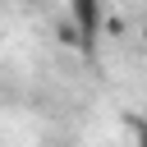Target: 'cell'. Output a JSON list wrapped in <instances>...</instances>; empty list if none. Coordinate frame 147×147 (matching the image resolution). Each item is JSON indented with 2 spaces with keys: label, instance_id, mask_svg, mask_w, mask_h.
Returning a JSON list of instances; mask_svg holds the SVG:
<instances>
[{
  "label": "cell",
  "instance_id": "obj_1",
  "mask_svg": "<svg viewBox=\"0 0 147 147\" xmlns=\"http://www.w3.org/2000/svg\"><path fill=\"white\" fill-rule=\"evenodd\" d=\"M69 28H74V46L83 55H96V41L106 28V5L101 0H69Z\"/></svg>",
  "mask_w": 147,
  "mask_h": 147
},
{
  "label": "cell",
  "instance_id": "obj_2",
  "mask_svg": "<svg viewBox=\"0 0 147 147\" xmlns=\"http://www.w3.org/2000/svg\"><path fill=\"white\" fill-rule=\"evenodd\" d=\"M133 147H147V119H133Z\"/></svg>",
  "mask_w": 147,
  "mask_h": 147
},
{
  "label": "cell",
  "instance_id": "obj_3",
  "mask_svg": "<svg viewBox=\"0 0 147 147\" xmlns=\"http://www.w3.org/2000/svg\"><path fill=\"white\" fill-rule=\"evenodd\" d=\"M18 5H41V0H18Z\"/></svg>",
  "mask_w": 147,
  "mask_h": 147
},
{
  "label": "cell",
  "instance_id": "obj_4",
  "mask_svg": "<svg viewBox=\"0 0 147 147\" xmlns=\"http://www.w3.org/2000/svg\"><path fill=\"white\" fill-rule=\"evenodd\" d=\"M142 41H147V23H142Z\"/></svg>",
  "mask_w": 147,
  "mask_h": 147
}]
</instances>
